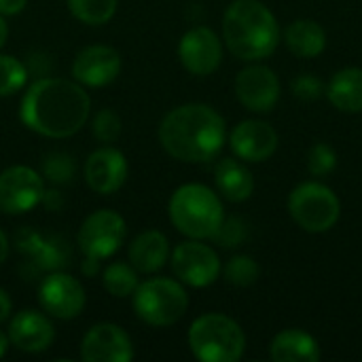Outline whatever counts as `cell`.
<instances>
[{
  "instance_id": "27",
  "label": "cell",
  "mask_w": 362,
  "mask_h": 362,
  "mask_svg": "<svg viewBox=\"0 0 362 362\" xmlns=\"http://www.w3.org/2000/svg\"><path fill=\"white\" fill-rule=\"evenodd\" d=\"M28 83V68L13 55L0 53V98L15 95Z\"/></svg>"
},
{
  "instance_id": "16",
  "label": "cell",
  "mask_w": 362,
  "mask_h": 362,
  "mask_svg": "<svg viewBox=\"0 0 362 362\" xmlns=\"http://www.w3.org/2000/svg\"><path fill=\"white\" fill-rule=\"evenodd\" d=\"M129 174L125 155L112 146H100L85 161V182L100 195H112L119 191Z\"/></svg>"
},
{
  "instance_id": "30",
  "label": "cell",
  "mask_w": 362,
  "mask_h": 362,
  "mask_svg": "<svg viewBox=\"0 0 362 362\" xmlns=\"http://www.w3.org/2000/svg\"><path fill=\"white\" fill-rule=\"evenodd\" d=\"M248 238V229L246 223L240 216H225L221 227L216 229V233L212 235V240L216 244H221L223 248H238L244 244V240Z\"/></svg>"
},
{
  "instance_id": "8",
  "label": "cell",
  "mask_w": 362,
  "mask_h": 362,
  "mask_svg": "<svg viewBox=\"0 0 362 362\" xmlns=\"http://www.w3.org/2000/svg\"><path fill=\"white\" fill-rule=\"evenodd\" d=\"M125 233V218L119 212L95 210L83 221L76 235V244L85 257L104 261L121 248Z\"/></svg>"
},
{
  "instance_id": "19",
  "label": "cell",
  "mask_w": 362,
  "mask_h": 362,
  "mask_svg": "<svg viewBox=\"0 0 362 362\" xmlns=\"http://www.w3.org/2000/svg\"><path fill=\"white\" fill-rule=\"evenodd\" d=\"M17 244L25 257L38 267L49 272H59L70 263V246L62 235H40L34 231H21L17 235Z\"/></svg>"
},
{
  "instance_id": "35",
  "label": "cell",
  "mask_w": 362,
  "mask_h": 362,
  "mask_svg": "<svg viewBox=\"0 0 362 362\" xmlns=\"http://www.w3.org/2000/svg\"><path fill=\"white\" fill-rule=\"evenodd\" d=\"M40 204H45L49 210H59V206H62V195H59V191H47L45 189V195H42V202Z\"/></svg>"
},
{
  "instance_id": "10",
  "label": "cell",
  "mask_w": 362,
  "mask_h": 362,
  "mask_svg": "<svg viewBox=\"0 0 362 362\" xmlns=\"http://www.w3.org/2000/svg\"><path fill=\"white\" fill-rule=\"evenodd\" d=\"M45 182L38 172L28 165H11L0 172V212L25 214L40 206Z\"/></svg>"
},
{
  "instance_id": "3",
  "label": "cell",
  "mask_w": 362,
  "mask_h": 362,
  "mask_svg": "<svg viewBox=\"0 0 362 362\" xmlns=\"http://www.w3.org/2000/svg\"><path fill=\"white\" fill-rule=\"evenodd\" d=\"M223 40L235 57L257 62L278 49L280 28L261 0H235L223 15Z\"/></svg>"
},
{
  "instance_id": "21",
  "label": "cell",
  "mask_w": 362,
  "mask_h": 362,
  "mask_svg": "<svg viewBox=\"0 0 362 362\" xmlns=\"http://www.w3.org/2000/svg\"><path fill=\"white\" fill-rule=\"evenodd\" d=\"M269 354L276 362H318L322 356L316 337L301 329H286L278 333L269 346Z\"/></svg>"
},
{
  "instance_id": "37",
  "label": "cell",
  "mask_w": 362,
  "mask_h": 362,
  "mask_svg": "<svg viewBox=\"0 0 362 362\" xmlns=\"http://www.w3.org/2000/svg\"><path fill=\"white\" fill-rule=\"evenodd\" d=\"M81 269H83L85 276H95V274L100 272V261H98V259H91V257H85Z\"/></svg>"
},
{
  "instance_id": "7",
  "label": "cell",
  "mask_w": 362,
  "mask_h": 362,
  "mask_svg": "<svg viewBox=\"0 0 362 362\" xmlns=\"http://www.w3.org/2000/svg\"><path fill=\"white\" fill-rule=\"evenodd\" d=\"M288 212L293 221L308 233H325L335 227L341 204L333 189L322 182H301L291 191Z\"/></svg>"
},
{
  "instance_id": "25",
  "label": "cell",
  "mask_w": 362,
  "mask_h": 362,
  "mask_svg": "<svg viewBox=\"0 0 362 362\" xmlns=\"http://www.w3.org/2000/svg\"><path fill=\"white\" fill-rule=\"evenodd\" d=\"M102 284L108 295L123 299V297H132L140 282H138V272L132 263L115 261L102 272Z\"/></svg>"
},
{
  "instance_id": "15",
  "label": "cell",
  "mask_w": 362,
  "mask_h": 362,
  "mask_svg": "<svg viewBox=\"0 0 362 362\" xmlns=\"http://www.w3.org/2000/svg\"><path fill=\"white\" fill-rule=\"evenodd\" d=\"M121 55L108 45H89L81 49L72 62V76L83 87L110 85L121 74Z\"/></svg>"
},
{
  "instance_id": "4",
  "label": "cell",
  "mask_w": 362,
  "mask_h": 362,
  "mask_svg": "<svg viewBox=\"0 0 362 362\" xmlns=\"http://www.w3.org/2000/svg\"><path fill=\"white\" fill-rule=\"evenodd\" d=\"M168 214L172 225L191 240H212L225 218L221 197L199 182L178 187L170 197Z\"/></svg>"
},
{
  "instance_id": "28",
  "label": "cell",
  "mask_w": 362,
  "mask_h": 362,
  "mask_svg": "<svg viewBox=\"0 0 362 362\" xmlns=\"http://www.w3.org/2000/svg\"><path fill=\"white\" fill-rule=\"evenodd\" d=\"M261 267L248 255H238L225 265V280L233 286H252L259 280Z\"/></svg>"
},
{
  "instance_id": "24",
  "label": "cell",
  "mask_w": 362,
  "mask_h": 362,
  "mask_svg": "<svg viewBox=\"0 0 362 362\" xmlns=\"http://www.w3.org/2000/svg\"><path fill=\"white\" fill-rule=\"evenodd\" d=\"M284 40L297 57H316L327 47V32L314 19H297L286 28Z\"/></svg>"
},
{
  "instance_id": "26",
  "label": "cell",
  "mask_w": 362,
  "mask_h": 362,
  "mask_svg": "<svg viewBox=\"0 0 362 362\" xmlns=\"http://www.w3.org/2000/svg\"><path fill=\"white\" fill-rule=\"evenodd\" d=\"M70 13L87 25L108 23L119 6V0H66Z\"/></svg>"
},
{
  "instance_id": "6",
  "label": "cell",
  "mask_w": 362,
  "mask_h": 362,
  "mask_svg": "<svg viewBox=\"0 0 362 362\" xmlns=\"http://www.w3.org/2000/svg\"><path fill=\"white\" fill-rule=\"evenodd\" d=\"M132 305L144 325L163 329L176 325L187 314L189 295L178 280L151 278L138 284L132 295Z\"/></svg>"
},
{
  "instance_id": "1",
  "label": "cell",
  "mask_w": 362,
  "mask_h": 362,
  "mask_svg": "<svg viewBox=\"0 0 362 362\" xmlns=\"http://www.w3.org/2000/svg\"><path fill=\"white\" fill-rule=\"evenodd\" d=\"M91 112V98L78 81L59 76L38 78L19 104V119L38 136L70 138L83 129Z\"/></svg>"
},
{
  "instance_id": "40",
  "label": "cell",
  "mask_w": 362,
  "mask_h": 362,
  "mask_svg": "<svg viewBox=\"0 0 362 362\" xmlns=\"http://www.w3.org/2000/svg\"><path fill=\"white\" fill-rule=\"evenodd\" d=\"M8 346H11V339H8V333H4V331H0V358L6 354V350H8Z\"/></svg>"
},
{
  "instance_id": "12",
  "label": "cell",
  "mask_w": 362,
  "mask_h": 362,
  "mask_svg": "<svg viewBox=\"0 0 362 362\" xmlns=\"http://www.w3.org/2000/svg\"><path fill=\"white\" fill-rule=\"evenodd\" d=\"M178 57L191 74L208 76L223 62V45L214 30L197 25L182 34L178 42Z\"/></svg>"
},
{
  "instance_id": "9",
  "label": "cell",
  "mask_w": 362,
  "mask_h": 362,
  "mask_svg": "<svg viewBox=\"0 0 362 362\" xmlns=\"http://www.w3.org/2000/svg\"><path fill=\"white\" fill-rule=\"evenodd\" d=\"M172 269L176 278L193 288H206L216 282L221 274L218 255L202 240H189L174 248Z\"/></svg>"
},
{
  "instance_id": "39",
  "label": "cell",
  "mask_w": 362,
  "mask_h": 362,
  "mask_svg": "<svg viewBox=\"0 0 362 362\" xmlns=\"http://www.w3.org/2000/svg\"><path fill=\"white\" fill-rule=\"evenodd\" d=\"M6 38H8V25L4 21V15H0V49L4 47Z\"/></svg>"
},
{
  "instance_id": "11",
  "label": "cell",
  "mask_w": 362,
  "mask_h": 362,
  "mask_svg": "<svg viewBox=\"0 0 362 362\" xmlns=\"http://www.w3.org/2000/svg\"><path fill=\"white\" fill-rule=\"evenodd\" d=\"M38 303L51 318L72 320L83 312L87 295L83 284L70 274L51 272L38 286Z\"/></svg>"
},
{
  "instance_id": "22",
  "label": "cell",
  "mask_w": 362,
  "mask_h": 362,
  "mask_svg": "<svg viewBox=\"0 0 362 362\" xmlns=\"http://www.w3.org/2000/svg\"><path fill=\"white\" fill-rule=\"evenodd\" d=\"M214 182L221 195L233 204L246 202L255 191V178L250 170L238 159H223L214 170Z\"/></svg>"
},
{
  "instance_id": "2",
  "label": "cell",
  "mask_w": 362,
  "mask_h": 362,
  "mask_svg": "<svg viewBox=\"0 0 362 362\" xmlns=\"http://www.w3.org/2000/svg\"><path fill=\"white\" fill-rule=\"evenodd\" d=\"M159 142L178 161H210L227 142L225 119L208 104L191 102L176 106L159 123Z\"/></svg>"
},
{
  "instance_id": "14",
  "label": "cell",
  "mask_w": 362,
  "mask_h": 362,
  "mask_svg": "<svg viewBox=\"0 0 362 362\" xmlns=\"http://www.w3.org/2000/svg\"><path fill=\"white\" fill-rule=\"evenodd\" d=\"M238 100L252 112H269L280 100V78L263 64H252L240 70L235 78Z\"/></svg>"
},
{
  "instance_id": "34",
  "label": "cell",
  "mask_w": 362,
  "mask_h": 362,
  "mask_svg": "<svg viewBox=\"0 0 362 362\" xmlns=\"http://www.w3.org/2000/svg\"><path fill=\"white\" fill-rule=\"evenodd\" d=\"M28 0H0V15H17L25 8Z\"/></svg>"
},
{
  "instance_id": "31",
  "label": "cell",
  "mask_w": 362,
  "mask_h": 362,
  "mask_svg": "<svg viewBox=\"0 0 362 362\" xmlns=\"http://www.w3.org/2000/svg\"><path fill=\"white\" fill-rule=\"evenodd\" d=\"M91 129H93V136L100 142L110 144L121 136V117L112 108H102V110L95 112Z\"/></svg>"
},
{
  "instance_id": "18",
  "label": "cell",
  "mask_w": 362,
  "mask_h": 362,
  "mask_svg": "<svg viewBox=\"0 0 362 362\" xmlns=\"http://www.w3.org/2000/svg\"><path fill=\"white\" fill-rule=\"evenodd\" d=\"M8 339L11 346H15L17 350L28 354H38L51 348L55 339V329L49 320V314L21 310L17 316L11 318Z\"/></svg>"
},
{
  "instance_id": "17",
  "label": "cell",
  "mask_w": 362,
  "mask_h": 362,
  "mask_svg": "<svg viewBox=\"0 0 362 362\" xmlns=\"http://www.w3.org/2000/svg\"><path fill=\"white\" fill-rule=\"evenodd\" d=\"M229 146L238 159L259 163L278 151V134L265 121H242L229 134Z\"/></svg>"
},
{
  "instance_id": "32",
  "label": "cell",
  "mask_w": 362,
  "mask_h": 362,
  "mask_svg": "<svg viewBox=\"0 0 362 362\" xmlns=\"http://www.w3.org/2000/svg\"><path fill=\"white\" fill-rule=\"evenodd\" d=\"M337 168V153L327 142H318L308 153V170L312 176H327Z\"/></svg>"
},
{
  "instance_id": "38",
  "label": "cell",
  "mask_w": 362,
  "mask_h": 362,
  "mask_svg": "<svg viewBox=\"0 0 362 362\" xmlns=\"http://www.w3.org/2000/svg\"><path fill=\"white\" fill-rule=\"evenodd\" d=\"M6 257H8V238H6V233L0 229V265L6 261Z\"/></svg>"
},
{
  "instance_id": "23",
  "label": "cell",
  "mask_w": 362,
  "mask_h": 362,
  "mask_svg": "<svg viewBox=\"0 0 362 362\" xmlns=\"http://www.w3.org/2000/svg\"><path fill=\"white\" fill-rule=\"evenodd\" d=\"M325 91L337 110L362 112V68H344L335 72Z\"/></svg>"
},
{
  "instance_id": "36",
  "label": "cell",
  "mask_w": 362,
  "mask_h": 362,
  "mask_svg": "<svg viewBox=\"0 0 362 362\" xmlns=\"http://www.w3.org/2000/svg\"><path fill=\"white\" fill-rule=\"evenodd\" d=\"M11 310H13V303H11L8 293L4 288H0V322H4L11 316Z\"/></svg>"
},
{
  "instance_id": "33",
  "label": "cell",
  "mask_w": 362,
  "mask_h": 362,
  "mask_svg": "<svg viewBox=\"0 0 362 362\" xmlns=\"http://www.w3.org/2000/svg\"><path fill=\"white\" fill-rule=\"evenodd\" d=\"M293 93L299 100L312 102V100H318L325 93V85H322V81L318 76L305 72V74H299L297 78H293Z\"/></svg>"
},
{
  "instance_id": "13",
  "label": "cell",
  "mask_w": 362,
  "mask_h": 362,
  "mask_svg": "<svg viewBox=\"0 0 362 362\" xmlns=\"http://www.w3.org/2000/svg\"><path fill=\"white\" fill-rule=\"evenodd\" d=\"M81 358L85 362H129L134 358V344L119 325L100 322L85 333Z\"/></svg>"
},
{
  "instance_id": "20",
  "label": "cell",
  "mask_w": 362,
  "mask_h": 362,
  "mask_svg": "<svg viewBox=\"0 0 362 362\" xmlns=\"http://www.w3.org/2000/svg\"><path fill=\"white\" fill-rule=\"evenodd\" d=\"M127 255H129V263L136 267L138 274H155L168 263L170 244L161 231L151 229V231H142L132 240Z\"/></svg>"
},
{
  "instance_id": "29",
  "label": "cell",
  "mask_w": 362,
  "mask_h": 362,
  "mask_svg": "<svg viewBox=\"0 0 362 362\" xmlns=\"http://www.w3.org/2000/svg\"><path fill=\"white\" fill-rule=\"evenodd\" d=\"M76 165L72 155L68 153H51L42 159V176H47L55 185H66L74 178Z\"/></svg>"
},
{
  "instance_id": "5",
  "label": "cell",
  "mask_w": 362,
  "mask_h": 362,
  "mask_svg": "<svg viewBox=\"0 0 362 362\" xmlns=\"http://www.w3.org/2000/svg\"><path fill=\"white\" fill-rule=\"evenodd\" d=\"M189 348L202 362H238L246 350V335L233 318L204 314L189 327Z\"/></svg>"
}]
</instances>
